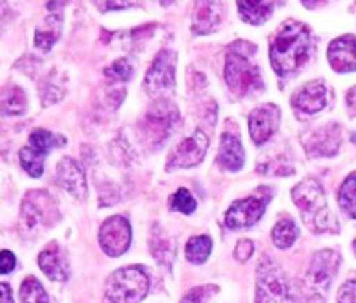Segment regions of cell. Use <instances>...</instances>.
I'll return each instance as SVG.
<instances>
[{
	"label": "cell",
	"mask_w": 356,
	"mask_h": 303,
	"mask_svg": "<svg viewBox=\"0 0 356 303\" xmlns=\"http://www.w3.org/2000/svg\"><path fill=\"white\" fill-rule=\"evenodd\" d=\"M309 52H312V35L308 26L299 21H285L271 38V65L280 77L298 72L308 61Z\"/></svg>",
	"instance_id": "obj_1"
},
{
	"label": "cell",
	"mask_w": 356,
	"mask_h": 303,
	"mask_svg": "<svg viewBox=\"0 0 356 303\" xmlns=\"http://www.w3.org/2000/svg\"><path fill=\"white\" fill-rule=\"evenodd\" d=\"M292 199L309 228L315 232H339V223L327 205L325 194L318 181L313 178L301 181L292 190Z\"/></svg>",
	"instance_id": "obj_2"
},
{
	"label": "cell",
	"mask_w": 356,
	"mask_h": 303,
	"mask_svg": "<svg viewBox=\"0 0 356 303\" xmlns=\"http://www.w3.org/2000/svg\"><path fill=\"white\" fill-rule=\"evenodd\" d=\"M256 45L249 42H236L226 54L225 79L236 96H245L263 87V79L256 63L252 61Z\"/></svg>",
	"instance_id": "obj_3"
},
{
	"label": "cell",
	"mask_w": 356,
	"mask_h": 303,
	"mask_svg": "<svg viewBox=\"0 0 356 303\" xmlns=\"http://www.w3.org/2000/svg\"><path fill=\"white\" fill-rule=\"evenodd\" d=\"M149 289L148 275L138 267L113 272L106 282V296L111 303H139Z\"/></svg>",
	"instance_id": "obj_4"
},
{
	"label": "cell",
	"mask_w": 356,
	"mask_h": 303,
	"mask_svg": "<svg viewBox=\"0 0 356 303\" xmlns=\"http://www.w3.org/2000/svg\"><path fill=\"white\" fill-rule=\"evenodd\" d=\"M257 303H294L287 275L271 258L257 267Z\"/></svg>",
	"instance_id": "obj_5"
},
{
	"label": "cell",
	"mask_w": 356,
	"mask_h": 303,
	"mask_svg": "<svg viewBox=\"0 0 356 303\" xmlns=\"http://www.w3.org/2000/svg\"><path fill=\"white\" fill-rule=\"evenodd\" d=\"M341 256L336 251H320L313 256L309 270L306 274V288L313 302L323 303L327 291H329L330 282L336 277V272L339 268Z\"/></svg>",
	"instance_id": "obj_6"
},
{
	"label": "cell",
	"mask_w": 356,
	"mask_h": 303,
	"mask_svg": "<svg viewBox=\"0 0 356 303\" xmlns=\"http://www.w3.org/2000/svg\"><path fill=\"white\" fill-rule=\"evenodd\" d=\"M177 121H179V111L172 103L162 100L153 104L141 122V131L146 143L149 146L162 145Z\"/></svg>",
	"instance_id": "obj_7"
},
{
	"label": "cell",
	"mask_w": 356,
	"mask_h": 303,
	"mask_svg": "<svg viewBox=\"0 0 356 303\" xmlns=\"http://www.w3.org/2000/svg\"><path fill=\"white\" fill-rule=\"evenodd\" d=\"M65 145V138L45 129H35L30 134L28 145L21 148L19 159L23 169L30 174L31 178H40L44 173V159L54 146Z\"/></svg>",
	"instance_id": "obj_8"
},
{
	"label": "cell",
	"mask_w": 356,
	"mask_h": 303,
	"mask_svg": "<svg viewBox=\"0 0 356 303\" xmlns=\"http://www.w3.org/2000/svg\"><path fill=\"white\" fill-rule=\"evenodd\" d=\"M21 216L28 228L49 226L58 219L59 212L54 199L45 190H31L24 195Z\"/></svg>",
	"instance_id": "obj_9"
},
{
	"label": "cell",
	"mask_w": 356,
	"mask_h": 303,
	"mask_svg": "<svg viewBox=\"0 0 356 303\" xmlns=\"http://www.w3.org/2000/svg\"><path fill=\"white\" fill-rule=\"evenodd\" d=\"M176 82V52L163 49L153 59L145 77V87L149 94L159 96L170 91Z\"/></svg>",
	"instance_id": "obj_10"
},
{
	"label": "cell",
	"mask_w": 356,
	"mask_h": 303,
	"mask_svg": "<svg viewBox=\"0 0 356 303\" xmlns=\"http://www.w3.org/2000/svg\"><path fill=\"white\" fill-rule=\"evenodd\" d=\"M131 244V225L124 216L104 219L99 228V246L108 256H120Z\"/></svg>",
	"instance_id": "obj_11"
},
{
	"label": "cell",
	"mask_w": 356,
	"mask_h": 303,
	"mask_svg": "<svg viewBox=\"0 0 356 303\" xmlns=\"http://www.w3.org/2000/svg\"><path fill=\"white\" fill-rule=\"evenodd\" d=\"M209 146V138L204 131H197L195 134H191L190 138H186L184 141H181L179 145L174 148V152L170 153L169 164H167V169L172 171L177 167H193L197 164H200L204 160L205 153H207Z\"/></svg>",
	"instance_id": "obj_12"
},
{
	"label": "cell",
	"mask_w": 356,
	"mask_h": 303,
	"mask_svg": "<svg viewBox=\"0 0 356 303\" xmlns=\"http://www.w3.org/2000/svg\"><path fill=\"white\" fill-rule=\"evenodd\" d=\"M264 209H266V199L247 197L242 199V201H236L226 212V226L228 228H247V226H252L254 223L259 222Z\"/></svg>",
	"instance_id": "obj_13"
},
{
	"label": "cell",
	"mask_w": 356,
	"mask_h": 303,
	"mask_svg": "<svg viewBox=\"0 0 356 303\" xmlns=\"http://www.w3.org/2000/svg\"><path fill=\"white\" fill-rule=\"evenodd\" d=\"M278 118H280V110L275 104H261L250 111L249 131L256 145H263L275 134L278 127Z\"/></svg>",
	"instance_id": "obj_14"
},
{
	"label": "cell",
	"mask_w": 356,
	"mask_h": 303,
	"mask_svg": "<svg viewBox=\"0 0 356 303\" xmlns=\"http://www.w3.org/2000/svg\"><path fill=\"white\" fill-rule=\"evenodd\" d=\"M329 61L336 72L348 73L356 70V37L344 35L329 45Z\"/></svg>",
	"instance_id": "obj_15"
},
{
	"label": "cell",
	"mask_w": 356,
	"mask_h": 303,
	"mask_svg": "<svg viewBox=\"0 0 356 303\" xmlns=\"http://www.w3.org/2000/svg\"><path fill=\"white\" fill-rule=\"evenodd\" d=\"M56 180H58V183L61 185L65 190H68L70 194L75 195L76 199L86 197L87 183L86 176H83V169L75 159H72V157H65V159H61V162L58 164Z\"/></svg>",
	"instance_id": "obj_16"
},
{
	"label": "cell",
	"mask_w": 356,
	"mask_h": 303,
	"mask_svg": "<svg viewBox=\"0 0 356 303\" xmlns=\"http://www.w3.org/2000/svg\"><path fill=\"white\" fill-rule=\"evenodd\" d=\"M222 20V0H197L191 30L197 35L216 30Z\"/></svg>",
	"instance_id": "obj_17"
},
{
	"label": "cell",
	"mask_w": 356,
	"mask_h": 303,
	"mask_svg": "<svg viewBox=\"0 0 356 303\" xmlns=\"http://www.w3.org/2000/svg\"><path fill=\"white\" fill-rule=\"evenodd\" d=\"M341 146V129L337 124H329L318 129L306 141V150L312 157H330L337 153Z\"/></svg>",
	"instance_id": "obj_18"
},
{
	"label": "cell",
	"mask_w": 356,
	"mask_h": 303,
	"mask_svg": "<svg viewBox=\"0 0 356 303\" xmlns=\"http://www.w3.org/2000/svg\"><path fill=\"white\" fill-rule=\"evenodd\" d=\"M292 104L305 114H316L327 104V89L322 80H312L292 98Z\"/></svg>",
	"instance_id": "obj_19"
},
{
	"label": "cell",
	"mask_w": 356,
	"mask_h": 303,
	"mask_svg": "<svg viewBox=\"0 0 356 303\" xmlns=\"http://www.w3.org/2000/svg\"><path fill=\"white\" fill-rule=\"evenodd\" d=\"M38 267L52 281H66L68 279V261L63 256L58 244H49L40 254H38Z\"/></svg>",
	"instance_id": "obj_20"
},
{
	"label": "cell",
	"mask_w": 356,
	"mask_h": 303,
	"mask_svg": "<svg viewBox=\"0 0 356 303\" xmlns=\"http://www.w3.org/2000/svg\"><path fill=\"white\" fill-rule=\"evenodd\" d=\"M243 160H245V153H243L240 139L236 136L228 134V132L222 134L218 162L228 171H240L243 166Z\"/></svg>",
	"instance_id": "obj_21"
},
{
	"label": "cell",
	"mask_w": 356,
	"mask_h": 303,
	"mask_svg": "<svg viewBox=\"0 0 356 303\" xmlns=\"http://www.w3.org/2000/svg\"><path fill=\"white\" fill-rule=\"evenodd\" d=\"M240 16L250 24H261L273 13L275 0H236Z\"/></svg>",
	"instance_id": "obj_22"
},
{
	"label": "cell",
	"mask_w": 356,
	"mask_h": 303,
	"mask_svg": "<svg viewBox=\"0 0 356 303\" xmlns=\"http://www.w3.org/2000/svg\"><path fill=\"white\" fill-rule=\"evenodd\" d=\"M26 110V96L23 89L17 86H6L0 89V114L7 115H21Z\"/></svg>",
	"instance_id": "obj_23"
},
{
	"label": "cell",
	"mask_w": 356,
	"mask_h": 303,
	"mask_svg": "<svg viewBox=\"0 0 356 303\" xmlns=\"http://www.w3.org/2000/svg\"><path fill=\"white\" fill-rule=\"evenodd\" d=\"M212 251V240L207 235H195L186 244V258L195 265L205 263Z\"/></svg>",
	"instance_id": "obj_24"
},
{
	"label": "cell",
	"mask_w": 356,
	"mask_h": 303,
	"mask_svg": "<svg viewBox=\"0 0 356 303\" xmlns=\"http://www.w3.org/2000/svg\"><path fill=\"white\" fill-rule=\"evenodd\" d=\"M298 235L299 230L296 226V223L292 219L284 218L273 226V235L271 237H273L275 246L280 247V249H287V247H291L296 242Z\"/></svg>",
	"instance_id": "obj_25"
},
{
	"label": "cell",
	"mask_w": 356,
	"mask_h": 303,
	"mask_svg": "<svg viewBox=\"0 0 356 303\" xmlns=\"http://www.w3.org/2000/svg\"><path fill=\"white\" fill-rule=\"evenodd\" d=\"M21 303H49V296L44 286L35 277H26L19 289Z\"/></svg>",
	"instance_id": "obj_26"
},
{
	"label": "cell",
	"mask_w": 356,
	"mask_h": 303,
	"mask_svg": "<svg viewBox=\"0 0 356 303\" xmlns=\"http://www.w3.org/2000/svg\"><path fill=\"white\" fill-rule=\"evenodd\" d=\"M339 204L348 216L356 218V171L341 185Z\"/></svg>",
	"instance_id": "obj_27"
},
{
	"label": "cell",
	"mask_w": 356,
	"mask_h": 303,
	"mask_svg": "<svg viewBox=\"0 0 356 303\" xmlns=\"http://www.w3.org/2000/svg\"><path fill=\"white\" fill-rule=\"evenodd\" d=\"M152 253L162 265H170L174 258V246L169 237L155 232L152 237Z\"/></svg>",
	"instance_id": "obj_28"
},
{
	"label": "cell",
	"mask_w": 356,
	"mask_h": 303,
	"mask_svg": "<svg viewBox=\"0 0 356 303\" xmlns=\"http://www.w3.org/2000/svg\"><path fill=\"white\" fill-rule=\"evenodd\" d=\"M169 205L172 211L184 212V215H191V212L197 209V201H195L193 195L190 194V190L186 188H179L172 197L169 199Z\"/></svg>",
	"instance_id": "obj_29"
},
{
	"label": "cell",
	"mask_w": 356,
	"mask_h": 303,
	"mask_svg": "<svg viewBox=\"0 0 356 303\" xmlns=\"http://www.w3.org/2000/svg\"><path fill=\"white\" fill-rule=\"evenodd\" d=\"M58 35L59 30H54V23H52V20H49V26L42 28V30L38 28L37 33H35V45L45 52L51 51V47L58 40Z\"/></svg>",
	"instance_id": "obj_30"
},
{
	"label": "cell",
	"mask_w": 356,
	"mask_h": 303,
	"mask_svg": "<svg viewBox=\"0 0 356 303\" xmlns=\"http://www.w3.org/2000/svg\"><path fill=\"white\" fill-rule=\"evenodd\" d=\"M104 75H106L110 80H118V82H125V80L131 79L132 66L129 65V61L125 58L117 59V61H115L113 65H110L106 70H104Z\"/></svg>",
	"instance_id": "obj_31"
},
{
	"label": "cell",
	"mask_w": 356,
	"mask_h": 303,
	"mask_svg": "<svg viewBox=\"0 0 356 303\" xmlns=\"http://www.w3.org/2000/svg\"><path fill=\"white\" fill-rule=\"evenodd\" d=\"M216 291H218L216 286H198V288L188 291L181 303H205Z\"/></svg>",
	"instance_id": "obj_32"
},
{
	"label": "cell",
	"mask_w": 356,
	"mask_h": 303,
	"mask_svg": "<svg viewBox=\"0 0 356 303\" xmlns=\"http://www.w3.org/2000/svg\"><path fill=\"white\" fill-rule=\"evenodd\" d=\"M337 303H356V281H348L337 293Z\"/></svg>",
	"instance_id": "obj_33"
},
{
	"label": "cell",
	"mask_w": 356,
	"mask_h": 303,
	"mask_svg": "<svg viewBox=\"0 0 356 303\" xmlns=\"http://www.w3.org/2000/svg\"><path fill=\"white\" fill-rule=\"evenodd\" d=\"M254 253V242L249 239H242L238 240L235 247V258L238 261H247Z\"/></svg>",
	"instance_id": "obj_34"
},
{
	"label": "cell",
	"mask_w": 356,
	"mask_h": 303,
	"mask_svg": "<svg viewBox=\"0 0 356 303\" xmlns=\"http://www.w3.org/2000/svg\"><path fill=\"white\" fill-rule=\"evenodd\" d=\"M16 267V258L10 251H0V275L9 274Z\"/></svg>",
	"instance_id": "obj_35"
},
{
	"label": "cell",
	"mask_w": 356,
	"mask_h": 303,
	"mask_svg": "<svg viewBox=\"0 0 356 303\" xmlns=\"http://www.w3.org/2000/svg\"><path fill=\"white\" fill-rule=\"evenodd\" d=\"M0 303H14L13 289L6 282H0Z\"/></svg>",
	"instance_id": "obj_36"
},
{
	"label": "cell",
	"mask_w": 356,
	"mask_h": 303,
	"mask_svg": "<svg viewBox=\"0 0 356 303\" xmlns=\"http://www.w3.org/2000/svg\"><path fill=\"white\" fill-rule=\"evenodd\" d=\"M134 2L136 0H106L110 9H125V7L132 6Z\"/></svg>",
	"instance_id": "obj_37"
},
{
	"label": "cell",
	"mask_w": 356,
	"mask_h": 303,
	"mask_svg": "<svg viewBox=\"0 0 356 303\" xmlns=\"http://www.w3.org/2000/svg\"><path fill=\"white\" fill-rule=\"evenodd\" d=\"M346 103H348V107H350L351 114L356 115V86H355V87H351L350 93H348V96H346Z\"/></svg>",
	"instance_id": "obj_38"
},
{
	"label": "cell",
	"mask_w": 356,
	"mask_h": 303,
	"mask_svg": "<svg viewBox=\"0 0 356 303\" xmlns=\"http://www.w3.org/2000/svg\"><path fill=\"white\" fill-rule=\"evenodd\" d=\"M301 2L305 3V6L308 7V9H315V7L322 6V3L327 2V0H301Z\"/></svg>",
	"instance_id": "obj_39"
},
{
	"label": "cell",
	"mask_w": 356,
	"mask_h": 303,
	"mask_svg": "<svg viewBox=\"0 0 356 303\" xmlns=\"http://www.w3.org/2000/svg\"><path fill=\"white\" fill-rule=\"evenodd\" d=\"M174 0H160V3H162V6H169V3H172Z\"/></svg>",
	"instance_id": "obj_40"
}]
</instances>
